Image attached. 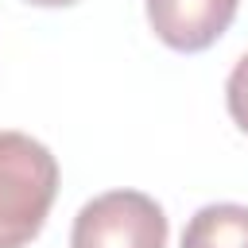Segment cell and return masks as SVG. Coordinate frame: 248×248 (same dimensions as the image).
Segmentation results:
<instances>
[{"label":"cell","mask_w":248,"mask_h":248,"mask_svg":"<svg viewBox=\"0 0 248 248\" xmlns=\"http://www.w3.org/2000/svg\"><path fill=\"white\" fill-rule=\"evenodd\" d=\"M58 194L54 155L27 132H0V248L31 244Z\"/></svg>","instance_id":"cell-1"},{"label":"cell","mask_w":248,"mask_h":248,"mask_svg":"<svg viewBox=\"0 0 248 248\" xmlns=\"http://www.w3.org/2000/svg\"><path fill=\"white\" fill-rule=\"evenodd\" d=\"M70 248H167V213L140 190L97 194L78 209Z\"/></svg>","instance_id":"cell-2"},{"label":"cell","mask_w":248,"mask_h":248,"mask_svg":"<svg viewBox=\"0 0 248 248\" xmlns=\"http://www.w3.org/2000/svg\"><path fill=\"white\" fill-rule=\"evenodd\" d=\"M236 8L240 0H147V23L170 50L198 54L229 31Z\"/></svg>","instance_id":"cell-3"},{"label":"cell","mask_w":248,"mask_h":248,"mask_svg":"<svg viewBox=\"0 0 248 248\" xmlns=\"http://www.w3.org/2000/svg\"><path fill=\"white\" fill-rule=\"evenodd\" d=\"M182 248H248V205H202L182 229Z\"/></svg>","instance_id":"cell-4"},{"label":"cell","mask_w":248,"mask_h":248,"mask_svg":"<svg viewBox=\"0 0 248 248\" xmlns=\"http://www.w3.org/2000/svg\"><path fill=\"white\" fill-rule=\"evenodd\" d=\"M225 105L229 116L240 132H248V54H240V62L232 66L229 81H225Z\"/></svg>","instance_id":"cell-5"},{"label":"cell","mask_w":248,"mask_h":248,"mask_svg":"<svg viewBox=\"0 0 248 248\" xmlns=\"http://www.w3.org/2000/svg\"><path fill=\"white\" fill-rule=\"evenodd\" d=\"M27 4H35V8H70L78 0H27Z\"/></svg>","instance_id":"cell-6"}]
</instances>
